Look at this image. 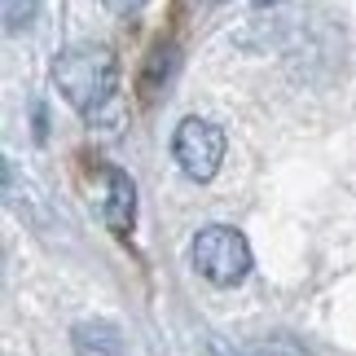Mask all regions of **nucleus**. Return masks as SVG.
I'll return each instance as SVG.
<instances>
[{
  "label": "nucleus",
  "mask_w": 356,
  "mask_h": 356,
  "mask_svg": "<svg viewBox=\"0 0 356 356\" xmlns=\"http://www.w3.org/2000/svg\"><path fill=\"white\" fill-rule=\"evenodd\" d=\"M53 84L79 115H102L119 92V58L111 44H71L53 62Z\"/></svg>",
  "instance_id": "nucleus-1"
},
{
  "label": "nucleus",
  "mask_w": 356,
  "mask_h": 356,
  "mask_svg": "<svg viewBox=\"0 0 356 356\" xmlns=\"http://www.w3.org/2000/svg\"><path fill=\"white\" fill-rule=\"evenodd\" d=\"M189 259L211 286H238L251 273V242L229 225H207V229H198L194 246H189Z\"/></svg>",
  "instance_id": "nucleus-2"
},
{
  "label": "nucleus",
  "mask_w": 356,
  "mask_h": 356,
  "mask_svg": "<svg viewBox=\"0 0 356 356\" xmlns=\"http://www.w3.org/2000/svg\"><path fill=\"white\" fill-rule=\"evenodd\" d=\"M172 159L181 163V172L189 181H211L225 163V132L211 119L189 115L172 136Z\"/></svg>",
  "instance_id": "nucleus-3"
},
{
  "label": "nucleus",
  "mask_w": 356,
  "mask_h": 356,
  "mask_svg": "<svg viewBox=\"0 0 356 356\" xmlns=\"http://www.w3.org/2000/svg\"><path fill=\"white\" fill-rule=\"evenodd\" d=\"M92 207H97L102 225L111 229L115 238H128L132 234V220H136V185L123 168H97L92 176Z\"/></svg>",
  "instance_id": "nucleus-4"
},
{
  "label": "nucleus",
  "mask_w": 356,
  "mask_h": 356,
  "mask_svg": "<svg viewBox=\"0 0 356 356\" xmlns=\"http://www.w3.org/2000/svg\"><path fill=\"white\" fill-rule=\"evenodd\" d=\"M75 356H123V334L111 321H79L71 330Z\"/></svg>",
  "instance_id": "nucleus-5"
},
{
  "label": "nucleus",
  "mask_w": 356,
  "mask_h": 356,
  "mask_svg": "<svg viewBox=\"0 0 356 356\" xmlns=\"http://www.w3.org/2000/svg\"><path fill=\"white\" fill-rule=\"evenodd\" d=\"M172 66H176V49L168 44V49H154V58H149V66H145V75H141V88H145V97H154L159 92V79L168 84V75H172Z\"/></svg>",
  "instance_id": "nucleus-6"
},
{
  "label": "nucleus",
  "mask_w": 356,
  "mask_h": 356,
  "mask_svg": "<svg viewBox=\"0 0 356 356\" xmlns=\"http://www.w3.org/2000/svg\"><path fill=\"white\" fill-rule=\"evenodd\" d=\"M251 356H308V352L299 348L291 334H273V339H264V343H255Z\"/></svg>",
  "instance_id": "nucleus-7"
},
{
  "label": "nucleus",
  "mask_w": 356,
  "mask_h": 356,
  "mask_svg": "<svg viewBox=\"0 0 356 356\" xmlns=\"http://www.w3.org/2000/svg\"><path fill=\"white\" fill-rule=\"evenodd\" d=\"M31 13H35V0H5V22H9V31L26 26V22H31Z\"/></svg>",
  "instance_id": "nucleus-8"
},
{
  "label": "nucleus",
  "mask_w": 356,
  "mask_h": 356,
  "mask_svg": "<svg viewBox=\"0 0 356 356\" xmlns=\"http://www.w3.org/2000/svg\"><path fill=\"white\" fill-rule=\"evenodd\" d=\"M102 5L111 9V13H119V18H132V13H141L149 0H102Z\"/></svg>",
  "instance_id": "nucleus-9"
},
{
  "label": "nucleus",
  "mask_w": 356,
  "mask_h": 356,
  "mask_svg": "<svg viewBox=\"0 0 356 356\" xmlns=\"http://www.w3.org/2000/svg\"><path fill=\"white\" fill-rule=\"evenodd\" d=\"M185 5H194V9H211V5H225V0H185Z\"/></svg>",
  "instance_id": "nucleus-10"
},
{
  "label": "nucleus",
  "mask_w": 356,
  "mask_h": 356,
  "mask_svg": "<svg viewBox=\"0 0 356 356\" xmlns=\"http://www.w3.org/2000/svg\"><path fill=\"white\" fill-rule=\"evenodd\" d=\"M211 356H229V352H220V348H216V352H211Z\"/></svg>",
  "instance_id": "nucleus-11"
},
{
  "label": "nucleus",
  "mask_w": 356,
  "mask_h": 356,
  "mask_svg": "<svg viewBox=\"0 0 356 356\" xmlns=\"http://www.w3.org/2000/svg\"><path fill=\"white\" fill-rule=\"evenodd\" d=\"M255 5H273V0H255Z\"/></svg>",
  "instance_id": "nucleus-12"
}]
</instances>
